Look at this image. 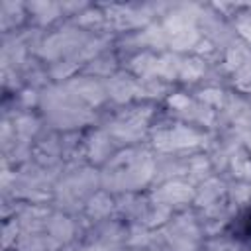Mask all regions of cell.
I'll return each instance as SVG.
<instances>
[{
  "instance_id": "1",
  "label": "cell",
  "mask_w": 251,
  "mask_h": 251,
  "mask_svg": "<svg viewBox=\"0 0 251 251\" xmlns=\"http://www.w3.org/2000/svg\"><path fill=\"white\" fill-rule=\"evenodd\" d=\"M229 235L237 241L251 243V208L243 210L237 218H233L231 227H229Z\"/></svg>"
}]
</instances>
